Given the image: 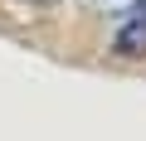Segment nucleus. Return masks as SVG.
I'll return each mask as SVG.
<instances>
[{
  "mask_svg": "<svg viewBox=\"0 0 146 141\" xmlns=\"http://www.w3.org/2000/svg\"><path fill=\"white\" fill-rule=\"evenodd\" d=\"M112 49L122 58H146V0H131V10L122 15V29H117Z\"/></svg>",
  "mask_w": 146,
  "mask_h": 141,
  "instance_id": "nucleus-1",
  "label": "nucleus"
},
{
  "mask_svg": "<svg viewBox=\"0 0 146 141\" xmlns=\"http://www.w3.org/2000/svg\"><path fill=\"white\" fill-rule=\"evenodd\" d=\"M83 5H88L93 15H127L131 0H83Z\"/></svg>",
  "mask_w": 146,
  "mask_h": 141,
  "instance_id": "nucleus-2",
  "label": "nucleus"
},
{
  "mask_svg": "<svg viewBox=\"0 0 146 141\" xmlns=\"http://www.w3.org/2000/svg\"><path fill=\"white\" fill-rule=\"evenodd\" d=\"M29 5H58V0H29Z\"/></svg>",
  "mask_w": 146,
  "mask_h": 141,
  "instance_id": "nucleus-3",
  "label": "nucleus"
}]
</instances>
